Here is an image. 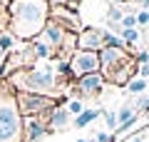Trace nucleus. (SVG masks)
<instances>
[{
    "mask_svg": "<svg viewBox=\"0 0 149 142\" xmlns=\"http://www.w3.org/2000/svg\"><path fill=\"white\" fill-rule=\"evenodd\" d=\"M10 18V35L17 40H35L42 35L50 20L47 0H10L8 3Z\"/></svg>",
    "mask_w": 149,
    "mask_h": 142,
    "instance_id": "nucleus-1",
    "label": "nucleus"
},
{
    "mask_svg": "<svg viewBox=\"0 0 149 142\" xmlns=\"http://www.w3.org/2000/svg\"><path fill=\"white\" fill-rule=\"evenodd\" d=\"M100 72L104 80L114 85H129V80L137 77L139 67L127 50H117V47H104L100 50Z\"/></svg>",
    "mask_w": 149,
    "mask_h": 142,
    "instance_id": "nucleus-2",
    "label": "nucleus"
},
{
    "mask_svg": "<svg viewBox=\"0 0 149 142\" xmlns=\"http://www.w3.org/2000/svg\"><path fill=\"white\" fill-rule=\"evenodd\" d=\"M0 142H25L22 115L17 110L15 92L0 90Z\"/></svg>",
    "mask_w": 149,
    "mask_h": 142,
    "instance_id": "nucleus-3",
    "label": "nucleus"
},
{
    "mask_svg": "<svg viewBox=\"0 0 149 142\" xmlns=\"http://www.w3.org/2000/svg\"><path fill=\"white\" fill-rule=\"evenodd\" d=\"M13 85H17V92H32V95H50L57 87V72L52 67H25L13 77Z\"/></svg>",
    "mask_w": 149,
    "mask_h": 142,
    "instance_id": "nucleus-4",
    "label": "nucleus"
},
{
    "mask_svg": "<svg viewBox=\"0 0 149 142\" xmlns=\"http://www.w3.org/2000/svg\"><path fill=\"white\" fill-rule=\"evenodd\" d=\"M15 100H17V110H20L22 117H37L40 112L57 107V102H55L52 97L32 95V92H15Z\"/></svg>",
    "mask_w": 149,
    "mask_h": 142,
    "instance_id": "nucleus-5",
    "label": "nucleus"
},
{
    "mask_svg": "<svg viewBox=\"0 0 149 142\" xmlns=\"http://www.w3.org/2000/svg\"><path fill=\"white\" fill-rule=\"evenodd\" d=\"M70 70H72V77H85V75H95L100 72V53H92V50H77V53L70 55Z\"/></svg>",
    "mask_w": 149,
    "mask_h": 142,
    "instance_id": "nucleus-6",
    "label": "nucleus"
},
{
    "mask_svg": "<svg viewBox=\"0 0 149 142\" xmlns=\"http://www.w3.org/2000/svg\"><path fill=\"white\" fill-rule=\"evenodd\" d=\"M107 37H109V30L90 27V30H85L82 35H77V45H80V50H92V53H97V50H104L107 47Z\"/></svg>",
    "mask_w": 149,
    "mask_h": 142,
    "instance_id": "nucleus-7",
    "label": "nucleus"
},
{
    "mask_svg": "<svg viewBox=\"0 0 149 142\" xmlns=\"http://www.w3.org/2000/svg\"><path fill=\"white\" fill-rule=\"evenodd\" d=\"M104 82H107V80L102 77V72H95V75H85V77H80V80H77V85H74V90H77V100L100 95L102 87H104Z\"/></svg>",
    "mask_w": 149,
    "mask_h": 142,
    "instance_id": "nucleus-8",
    "label": "nucleus"
},
{
    "mask_svg": "<svg viewBox=\"0 0 149 142\" xmlns=\"http://www.w3.org/2000/svg\"><path fill=\"white\" fill-rule=\"evenodd\" d=\"M74 32H67L65 27H60L57 22H52V20H47V25H45V30H42V40H47L50 45H52V50L57 53V50H62L65 45L70 42V37H72Z\"/></svg>",
    "mask_w": 149,
    "mask_h": 142,
    "instance_id": "nucleus-9",
    "label": "nucleus"
},
{
    "mask_svg": "<svg viewBox=\"0 0 149 142\" xmlns=\"http://www.w3.org/2000/svg\"><path fill=\"white\" fill-rule=\"evenodd\" d=\"M50 20H52V22H57L60 27H65L67 32L80 30V18H77V13H74V10H70V8L55 5L52 10H50Z\"/></svg>",
    "mask_w": 149,
    "mask_h": 142,
    "instance_id": "nucleus-10",
    "label": "nucleus"
},
{
    "mask_svg": "<svg viewBox=\"0 0 149 142\" xmlns=\"http://www.w3.org/2000/svg\"><path fill=\"white\" fill-rule=\"evenodd\" d=\"M22 130H25V142H40L47 135V122H40L37 117H22Z\"/></svg>",
    "mask_w": 149,
    "mask_h": 142,
    "instance_id": "nucleus-11",
    "label": "nucleus"
},
{
    "mask_svg": "<svg viewBox=\"0 0 149 142\" xmlns=\"http://www.w3.org/2000/svg\"><path fill=\"white\" fill-rule=\"evenodd\" d=\"M67 125H70L67 107H52V110H50V120H47V132H60Z\"/></svg>",
    "mask_w": 149,
    "mask_h": 142,
    "instance_id": "nucleus-12",
    "label": "nucleus"
},
{
    "mask_svg": "<svg viewBox=\"0 0 149 142\" xmlns=\"http://www.w3.org/2000/svg\"><path fill=\"white\" fill-rule=\"evenodd\" d=\"M32 45H30V53H32V58L35 60H47V58H52V45H50L47 40H42V37H35V40H30Z\"/></svg>",
    "mask_w": 149,
    "mask_h": 142,
    "instance_id": "nucleus-13",
    "label": "nucleus"
},
{
    "mask_svg": "<svg viewBox=\"0 0 149 142\" xmlns=\"http://www.w3.org/2000/svg\"><path fill=\"white\" fill-rule=\"evenodd\" d=\"M134 117H137V107H134L132 102L122 105V107H119V112H117V122H119V125H127V122L134 120Z\"/></svg>",
    "mask_w": 149,
    "mask_h": 142,
    "instance_id": "nucleus-14",
    "label": "nucleus"
},
{
    "mask_svg": "<svg viewBox=\"0 0 149 142\" xmlns=\"http://www.w3.org/2000/svg\"><path fill=\"white\" fill-rule=\"evenodd\" d=\"M100 115H102V110H85L80 117H74V127H80V130H82V127H87L92 120H97Z\"/></svg>",
    "mask_w": 149,
    "mask_h": 142,
    "instance_id": "nucleus-15",
    "label": "nucleus"
},
{
    "mask_svg": "<svg viewBox=\"0 0 149 142\" xmlns=\"http://www.w3.org/2000/svg\"><path fill=\"white\" fill-rule=\"evenodd\" d=\"M147 87H149L147 80H142V77H132V80H129V85H127V92H129V95H142Z\"/></svg>",
    "mask_w": 149,
    "mask_h": 142,
    "instance_id": "nucleus-16",
    "label": "nucleus"
},
{
    "mask_svg": "<svg viewBox=\"0 0 149 142\" xmlns=\"http://www.w3.org/2000/svg\"><path fill=\"white\" fill-rule=\"evenodd\" d=\"M119 37H122V40H124V45L129 47V45H134V42L139 40V30H137V27H122Z\"/></svg>",
    "mask_w": 149,
    "mask_h": 142,
    "instance_id": "nucleus-17",
    "label": "nucleus"
},
{
    "mask_svg": "<svg viewBox=\"0 0 149 142\" xmlns=\"http://www.w3.org/2000/svg\"><path fill=\"white\" fill-rule=\"evenodd\" d=\"M122 18H124V13L119 10V8H112V10L107 13V20H109V25H112V27L117 25V22H119V25H122Z\"/></svg>",
    "mask_w": 149,
    "mask_h": 142,
    "instance_id": "nucleus-18",
    "label": "nucleus"
},
{
    "mask_svg": "<svg viewBox=\"0 0 149 142\" xmlns=\"http://www.w3.org/2000/svg\"><path fill=\"white\" fill-rule=\"evenodd\" d=\"M67 112H70V115H74V117H80L82 112H85L82 100H70V102H67Z\"/></svg>",
    "mask_w": 149,
    "mask_h": 142,
    "instance_id": "nucleus-19",
    "label": "nucleus"
},
{
    "mask_svg": "<svg viewBox=\"0 0 149 142\" xmlns=\"http://www.w3.org/2000/svg\"><path fill=\"white\" fill-rule=\"evenodd\" d=\"M102 115H104V122H107V127H109V130H114V127L119 125V122H117V115H114L112 110H102Z\"/></svg>",
    "mask_w": 149,
    "mask_h": 142,
    "instance_id": "nucleus-20",
    "label": "nucleus"
},
{
    "mask_svg": "<svg viewBox=\"0 0 149 142\" xmlns=\"http://www.w3.org/2000/svg\"><path fill=\"white\" fill-rule=\"evenodd\" d=\"M122 27H137V13H124Z\"/></svg>",
    "mask_w": 149,
    "mask_h": 142,
    "instance_id": "nucleus-21",
    "label": "nucleus"
},
{
    "mask_svg": "<svg viewBox=\"0 0 149 142\" xmlns=\"http://www.w3.org/2000/svg\"><path fill=\"white\" fill-rule=\"evenodd\" d=\"M137 25H149V10H139L137 13Z\"/></svg>",
    "mask_w": 149,
    "mask_h": 142,
    "instance_id": "nucleus-22",
    "label": "nucleus"
},
{
    "mask_svg": "<svg viewBox=\"0 0 149 142\" xmlns=\"http://www.w3.org/2000/svg\"><path fill=\"white\" fill-rule=\"evenodd\" d=\"M137 77H142V80H149V63L139 65V75H137Z\"/></svg>",
    "mask_w": 149,
    "mask_h": 142,
    "instance_id": "nucleus-23",
    "label": "nucleus"
},
{
    "mask_svg": "<svg viewBox=\"0 0 149 142\" xmlns=\"http://www.w3.org/2000/svg\"><path fill=\"white\" fill-rule=\"evenodd\" d=\"M137 63H139V65H144V63H149V50H142V53L137 55Z\"/></svg>",
    "mask_w": 149,
    "mask_h": 142,
    "instance_id": "nucleus-24",
    "label": "nucleus"
},
{
    "mask_svg": "<svg viewBox=\"0 0 149 142\" xmlns=\"http://www.w3.org/2000/svg\"><path fill=\"white\" fill-rule=\"evenodd\" d=\"M97 142H114V135H107V132H100V135H97Z\"/></svg>",
    "mask_w": 149,
    "mask_h": 142,
    "instance_id": "nucleus-25",
    "label": "nucleus"
},
{
    "mask_svg": "<svg viewBox=\"0 0 149 142\" xmlns=\"http://www.w3.org/2000/svg\"><path fill=\"white\" fill-rule=\"evenodd\" d=\"M142 10H149V0H142Z\"/></svg>",
    "mask_w": 149,
    "mask_h": 142,
    "instance_id": "nucleus-26",
    "label": "nucleus"
},
{
    "mask_svg": "<svg viewBox=\"0 0 149 142\" xmlns=\"http://www.w3.org/2000/svg\"><path fill=\"white\" fill-rule=\"evenodd\" d=\"M132 142H142V137H134V140H132Z\"/></svg>",
    "mask_w": 149,
    "mask_h": 142,
    "instance_id": "nucleus-27",
    "label": "nucleus"
},
{
    "mask_svg": "<svg viewBox=\"0 0 149 142\" xmlns=\"http://www.w3.org/2000/svg\"><path fill=\"white\" fill-rule=\"evenodd\" d=\"M67 3H72V5H74V3H80V0H67Z\"/></svg>",
    "mask_w": 149,
    "mask_h": 142,
    "instance_id": "nucleus-28",
    "label": "nucleus"
},
{
    "mask_svg": "<svg viewBox=\"0 0 149 142\" xmlns=\"http://www.w3.org/2000/svg\"><path fill=\"white\" fill-rule=\"evenodd\" d=\"M77 142H90V140H77Z\"/></svg>",
    "mask_w": 149,
    "mask_h": 142,
    "instance_id": "nucleus-29",
    "label": "nucleus"
},
{
    "mask_svg": "<svg viewBox=\"0 0 149 142\" xmlns=\"http://www.w3.org/2000/svg\"><path fill=\"white\" fill-rule=\"evenodd\" d=\"M147 82H149V80H147Z\"/></svg>",
    "mask_w": 149,
    "mask_h": 142,
    "instance_id": "nucleus-30",
    "label": "nucleus"
}]
</instances>
